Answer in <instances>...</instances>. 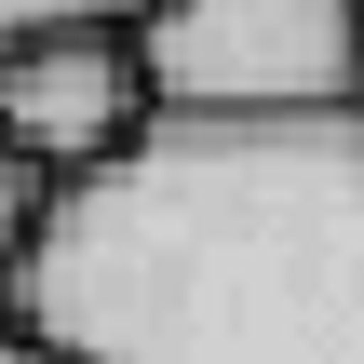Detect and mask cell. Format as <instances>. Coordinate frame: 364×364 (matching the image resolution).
Returning <instances> with one entry per match:
<instances>
[{"mask_svg":"<svg viewBox=\"0 0 364 364\" xmlns=\"http://www.w3.org/2000/svg\"><path fill=\"white\" fill-rule=\"evenodd\" d=\"M0 364H68V351H41V338H27V324L0 311Z\"/></svg>","mask_w":364,"mask_h":364,"instance_id":"8992f818","label":"cell"},{"mask_svg":"<svg viewBox=\"0 0 364 364\" xmlns=\"http://www.w3.org/2000/svg\"><path fill=\"white\" fill-rule=\"evenodd\" d=\"M0 311L68 364H364V108L149 122L41 189Z\"/></svg>","mask_w":364,"mask_h":364,"instance_id":"6da1fadb","label":"cell"},{"mask_svg":"<svg viewBox=\"0 0 364 364\" xmlns=\"http://www.w3.org/2000/svg\"><path fill=\"white\" fill-rule=\"evenodd\" d=\"M149 0H0V41H27V27H135Z\"/></svg>","mask_w":364,"mask_h":364,"instance_id":"5b68a950","label":"cell"},{"mask_svg":"<svg viewBox=\"0 0 364 364\" xmlns=\"http://www.w3.org/2000/svg\"><path fill=\"white\" fill-rule=\"evenodd\" d=\"M27 230H41V176L0 149V297H14V270H27Z\"/></svg>","mask_w":364,"mask_h":364,"instance_id":"277c9868","label":"cell"},{"mask_svg":"<svg viewBox=\"0 0 364 364\" xmlns=\"http://www.w3.org/2000/svg\"><path fill=\"white\" fill-rule=\"evenodd\" d=\"M149 122H338L364 108V0H149Z\"/></svg>","mask_w":364,"mask_h":364,"instance_id":"7a4b0ae2","label":"cell"},{"mask_svg":"<svg viewBox=\"0 0 364 364\" xmlns=\"http://www.w3.org/2000/svg\"><path fill=\"white\" fill-rule=\"evenodd\" d=\"M135 135H149V81H135L122 27H27V41H0V149L41 189L108 176Z\"/></svg>","mask_w":364,"mask_h":364,"instance_id":"3957f363","label":"cell"}]
</instances>
